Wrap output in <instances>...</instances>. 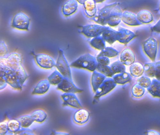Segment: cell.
Listing matches in <instances>:
<instances>
[{
    "instance_id": "35",
    "label": "cell",
    "mask_w": 160,
    "mask_h": 135,
    "mask_svg": "<svg viewBox=\"0 0 160 135\" xmlns=\"http://www.w3.org/2000/svg\"><path fill=\"white\" fill-rule=\"evenodd\" d=\"M145 92V88L139 85L138 83L134 84L132 87V95L135 97H141L144 95Z\"/></svg>"
},
{
    "instance_id": "44",
    "label": "cell",
    "mask_w": 160,
    "mask_h": 135,
    "mask_svg": "<svg viewBox=\"0 0 160 135\" xmlns=\"http://www.w3.org/2000/svg\"><path fill=\"white\" fill-rule=\"evenodd\" d=\"M152 31L160 32V19L158 22L151 28Z\"/></svg>"
},
{
    "instance_id": "27",
    "label": "cell",
    "mask_w": 160,
    "mask_h": 135,
    "mask_svg": "<svg viewBox=\"0 0 160 135\" xmlns=\"http://www.w3.org/2000/svg\"><path fill=\"white\" fill-rule=\"evenodd\" d=\"M90 44L94 48L101 51L106 48L105 41L101 36L92 38L90 41Z\"/></svg>"
},
{
    "instance_id": "19",
    "label": "cell",
    "mask_w": 160,
    "mask_h": 135,
    "mask_svg": "<svg viewBox=\"0 0 160 135\" xmlns=\"http://www.w3.org/2000/svg\"><path fill=\"white\" fill-rule=\"evenodd\" d=\"M50 82L48 80L44 79L39 82L32 92V95H42L48 92L50 88Z\"/></svg>"
},
{
    "instance_id": "16",
    "label": "cell",
    "mask_w": 160,
    "mask_h": 135,
    "mask_svg": "<svg viewBox=\"0 0 160 135\" xmlns=\"http://www.w3.org/2000/svg\"><path fill=\"white\" fill-rule=\"evenodd\" d=\"M120 61L125 65H130L134 63L135 56L133 51L130 48L124 49L121 53Z\"/></svg>"
},
{
    "instance_id": "39",
    "label": "cell",
    "mask_w": 160,
    "mask_h": 135,
    "mask_svg": "<svg viewBox=\"0 0 160 135\" xmlns=\"http://www.w3.org/2000/svg\"><path fill=\"white\" fill-rule=\"evenodd\" d=\"M8 46L4 41H1L0 44V56L3 57L8 52Z\"/></svg>"
},
{
    "instance_id": "2",
    "label": "cell",
    "mask_w": 160,
    "mask_h": 135,
    "mask_svg": "<svg viewBox=\"0 0 160 135\" xmlns=\"http://www.w3.org/2000/svg\"><path fill=\"white\" fill-rule=\"evenodd\" d=\"M1 75L4 77L7 83L14 89L22 90L23 84L14 71L11 69L5 63L3 57L0 58Z\"/></svg>"
},
{
    "instance_id": "13",
    "label": "cell",
    "mask_w": 160,
    "mask_h": 135,
    "mask_svg": "<svg viewBox=\"0 0 160 135\" xmlns=\"http://www.w3.org/2000/svg\"><path fill=\"white\" fill-rule=\"evenodd\" d=\"M122 13V10L118 5L111 11L108 24L110 26H116L118 25L121 21Z\"/></svg>"
},
{
    "instance_id": "3",
    "label": "cell",
    "mask_w": 160,
    "mask_h": 135,
    "mask_svg": "<svg viewBox=\"0 0 160 135\" xmlns=\"http://www.w3.org/2000/svg\"><path fill=\"white\" fill-rule=\"evenodd\" d=\"M98 64L96 58L88 53L78 57L70 64V66L76 68H83L93 72L97 69Z\"/></svg>"
},
{
    "instance_id": "37",
    "label": "cell",
    "mask_w": 160,
    "mask_h": 135,
    "mask_svg": "<svg viewBox=\"0 0 160 135\" xmlns=\"http://www.w3.org/2000/svg\"><path fill=\"white\" fill-rule=\"evenodd\" d=\"M151 82L149 77L148 76H142L139 77L137 80V83L144 88H148Z\"/></svg>"
},
{
    "instance_id": "38",
    "label": "cell",
    "mask_w": 160,
    "mask_h": 135,
    "mask_svg": "<svg viewBox=\"0 0 160 135\" xmlns=\"http://www.w3.org/2000/svg\"><path fill=\"white\" fill-rule=\"evenodd\" d=\"M96 59H97L98 63L100 64L108 65L110 63L109 58L105 55H102V54H98L96 57Z\"/></svg>"
},
{
    "instance_id": "14",
    "label": "cell",
    "mask_w": 160,
    "mask_h": 135,
    "mask_svg": "<svg viewBox=\"0 0 160 135\" xmlns=\"http://www.w3.org/2000/svg\"><path fill=\"white\" fill-rule=\"evenodd\" d=\"M136 36L134 32L125 29L119 28L118 31V41L122 44H126Z\"/></svg>"
},
{
    "instance_id": "17",
    "label": "cell",
    "mask_w": 160,
    "mask_h": 135,
    "mask_svg": "<svg viewBox=\"0 0 160 135\" xmlns=\"http://www.w3.org/2000/svg\"><path fill=\"white\" fill-rule=\"evenodd\" d=\"M122 20L130 26H138L142 24L138 19L137 15L130 11H125L123 12Z\"/></svg>"
},
{
    "instance_id": "18",
    "label": "cell",
    "mask_w": 160,
    "mask_h": 135,
    "mask_svg": "<svg viewBox=\"0 0 160 135\" xmlns=\"http://www.w3.org/2000/svg\"><path fill=\"white\" fill-rule=\"evenodd\" d=\"M106 78V77L99 71L95 70L92 72L91 82L92 87L94 92H95L97 91V89L103 82Z\"/></svg>"
},
{
    "instance_id": "9",
    "label": "cell",
    "mask_w": 160,
    "mask_h": 135,
    "mask_svg": "<svg viewBox=\"0 0 160 135\" xmlns=\"http://www.w3.org/2000/svg\"><path fill=\"white\" fill-rule=\"evenodd\" d=\"M144 51L147 56L154 62L157 55L158 49V41L153 37H149L145 40L143 43Z\"/></svg>"
},
{
    "instance_id": "43",
    "label": "cell",
    "mask_w": 160,
    "mask_h": 135,
    "mask_svg": "<svg viewBox=\"0 0 160 135\" xmlns=\"http://www.w3.org/2000/svg\"><path fill=\"white\" fill-rule=\"evenodd\" d=\"M8 84L5 78L2 75L0 76V90L4 89Z\"/></svg>"
},
{
    "instance_id": "10",
    "label": "cell",
    "mask_w": 160,
    "mask_h": 135,
    "mask_svg": "<svg viewBox=\"0 0 160 135\" xmlns=\"http://www.w3.org/2000/svg\"><path fill=\"white\" fill-rule=\"evenodd\" d=\"M35 62L38 66L44 69H51L56 67V62L55 60L50 55L46 53L33 54Z\"/></svg>"
},
{
    "instance_id": "42",
    "label": "cell",
    "mask_w": 160,
    "mask_h": 135,
    "mask_svg": "<svg viewBox=\"0 0 160 135\" xmlns=\"http://www.w3.org/2000/svg\"><path fill=\"white\" fill-rule=\"evenodd\" d=\"M155 77L156 79L160 81V61L155 63Z\"/></svg>"
},
{
    "instance_id": "12",
    "label": "cell",
    "mask_w": 160,
    "mask_h": 135,
    "mask_svg": "<svg viewBox=\"0 0 160 135\" xmlns=\"http://www.w3.org/2000/svg\"><path fill=\"white\" fill-rule=\"evenodd\" d=\"M63 100L62 106H70L77 109L82 108V104L79 101L75 93H64L61 96Z\"/></svg>"
},
{
    "instance_id": "45",
    "label": "cell",
    "mask_w": 160,
    "mask_h": 135,
    "mask_svg": "<svg viewBox=\"0 0 160 135\" xmlns=\"http://www.w3.org/2000/svg\"><path fill=\"white\" fill-rule=\"evenodd\" d=\"M148 135H160V133L155 130H150L148 131Z\"/></svg>"
},
{
    "instance_id": "6",
    "label": "cell",
    "mask_w": 160,
    "mask_h": 135,
    "mask_svg": "<svg viewBox=\"0 0 160 135\" xmlns=\"http://www.w3.org/2000/svg\"><path fill=\"white\" fill-rule=\"evenodd\" d=\"M30 22L29 17L23 12L18 13L13 18L12 26L18 30L29 31Z\"/></svg>"
},
{
    "instance_id": "7",
    "label": "cell",
    "mask_w": 160,
    "mask_h": 135,
    "mask_svg": "<svg viewBox=\"0 0 160 135\" xmlns=\"http://www.w3.org/2000/svg\"><path fill=\"white\" fill-rule=\"evenodd\" d=\"M117 83L114 81L113 79L108 78H106L103 82L100 85V87L95 92L93 103H96L98 102L99 98L111 92L116 87Z\"/></svg>"
},
{
    "instance_id": "25",
    "label": "cell",
    "mask_w": 160,
    "mask_h": 135,
    "mask_svg": "<svg viewBox=\"0 0 160 135\" xmlns=\"http://www.w3.org/2000/svg\"><path fill=\"white\" fill-rule=\"evenodd\" d=\"M113 79L116 83L120 84H123L129 82L132 80V77L130 74L127 72L118 73L114 75Z\"/></svg>"
},
{
    "instance_id": "1",
    "label": "cell",
    "mask_w": 160,
    "mask_h": 135,
    "mask_svg": "<svg viewBox=\"0 0 160 135\" xmlns=\"http://www.w3.org/2000/svg\"><path fill=\"white\" fill-rule=\"evenodd\" d=\"M4 62L7 66L17 74L18 78L24 84L28 75L22 65V57L21 54L17 52L10 54L7 58H4Z\"/></svg>"
},
{
    "instance_id": "24",
    "label": "cell",
    "mask_w": 160,
    "mask_h": 135,
    "mask_svg": "<svg viewBox=\"0 0 160 135\" xmlns=\"http://www.w3.org/2000/svg\"><path fill=\"white\" fill-rule=\"evenodd\" d=\"M138 19L141 23H150L153 21V16L149 10H141L137 15Z\"/></svg>"
},
{
    "instance_id": "4",
    "label": "cell",
    "mask_w": 160,
    "mask_h": 135,
    "mask_svg": "<svg viewBox=\"0 0 160 135\" xmlns=\"http://www.w3.org/2000/svg\"><path fill=\"white\" fill-rule=\"evenodd\" d=\"M56 67L64 78L72 80L71 66L68 63L64 52L61 49H59L58 55L56 62Z\"/></svg>"
},
{
    "instance_id": "28",
    "label": "cell",
    "mask_w": 160,
    "mask_h": 135,
    "mask_svg": "<svg viewBox=\"0 0 160 135\" xmlns=\"http://www.w3.org/2000/svg\"><path fill=\"white\" fill-rule=\"evenodd\" d=\"M63 78L64 77L59 71L55 70L50 76H48V80L50 84L56 85L59 84Z\"/></svg>"
},
{
    "instance_id": "5",
    "label": "cell",
    "mask_w": 160,
    "mask_h": 135,
    "mask_svg": "<svg viewBox=\"0 0 160 135\" xmlns=\"http://www.w3.org/2000/svg\"><path fill=\"white\" fill-rule=\"evenodd\" d=\"M118 2H115L105 6L92 18V20L100 25L103 26L108 24V22L111 11L115 7L118 5Z\"/></svg>"
},
{
    "instance_id": "26",
    "label": "cell",
    "mask_w": 160,
    "mask_h": 135,
    "mask_svg": "<svg viewBox=\"0 0 160 135\" xmlns=\"http://www.w3.org/2000/svg\"><path fill=\"white\" fill-rule=\"evenodd\" d=\"M130 71L132 76L139 78L144 73V67L139 62H134L130 66Z\"/></svg>"
},
{
    "instance_id": "31",
    "label": "cell",
    "mask_w": 160,
    "mask_h": 135,
    "mask_svg": "<svg viewBox=\"0 0 160 135\" xmlns=\"http://www.w3.org/2000/svg\"><path fill=\"white\" fill-rule=\"evenodd\" d=\"M97 71L104 75L106 77H112L115 75L111 67L108 65H103L98 63L97 67Z\"/></svg>"
},
{
    "instance_id": "11",
    "label": "cell",
    "mask_w": 160,
    "mask_h": 135,
    "mask_svg": "<svg viewBox=\"0 0 160 135\" xmlns=\"http://www.w3.org/2000/svg\"><path fill=\"white\" fill-rule=\"evenodd\" d=\"M57 89L65 93H76L83 92V89L78 88L74 84L72 80L65 78H64L62 81L58 84Z\"/></svg>"
},
{
    "instance_id": "34",
    "label": "cell",
    "mask_w": 160,
    "mask_h": 135,
    "mask_svg": "<svg viewBox=\"0 0 160 135\" xmlns=\"http://www.w3.org/2000/svg\"><path fill=\"white\" fill-rule=\"evenodd\" d=\"M111 68L114 74L122 73L125 71V66L120 61H116L111 64Z\"/></svg>"
},
{
    "instance_id": "20",
    "label": "cell",
    "mask_w": 160,
    "mask_h": 135,
    "mask_svg": "<svg viewBox=\"0 0 160 135\" xmlns=\"http://www.w3.org/2000/svg\"><path fill=\"white\" fill-rule=\"evenodd\" d=\"M90 114L87 110L81 108L74 114V121L76 123L83 124L88 122L89 119Z\"/></svg>"
},
{
    "instance_id": "23",
    "label": "cell",
    "mask_w": 160,
    "mask_h": 135,
    "mask_svg": "<svg viewBox=\"0 0 160 135\" xmlns=\"http://www.w3.org/2000/svg\"><path fill=\"white\" fill-rule=\"evenodd\" d=\"M147 90L153 97L160 98V81L157 79L152 80Z\"/></svg>"
},
{
    "instance_id": "30",
    "label": "cell",
    "mask_w": 160,
    "mask_h": 135,
    "mask_svg": "<svg viewBox=\"0 0 160 135\" xmlns=\"http://www.w3.org/2000/svg\"><path fill=\"white\" fill-rule=\"evenodd\" d=\"M8 129L10 134H15V133L21 129V124L18 120H11L8 122Z\"/></svg>"
},
{
    "instance_id": "29",
    "label": "cell",
    "mask_w": 160,
    "mask_h": 135,
    "mask_svg": "<svg viewBox=\"0 0 160 135\" xmlns=\"http://www.w3.org/2000/svg\"><path fill=\"white\" fill-rule=\"evenodd\" d=\"M31 116L34 122L42 123L44 122L47 118L48 115L46 112L43 110H37L31 113Z\"/></svg>"
},
{
    "instance_id": "46",
    "label": "cell",
    "mask_w": 160,
    "mask_h": 135,
    "mask_svg": "<svg viewBox=\"0 0 160 135\" xmlns=\"http://www.w3.org/2000/svg\"><path fill=\"white\" fill-rule=\"evenodd\" d=\"M51 134H54V135H67L69 134L68 133H65V132H56V131H53Z\"/></svg>"
},
{
    "instance_id": "32",
    "label": "cell",
    "mask_w": 160,
    "mask_h": 135,
    "mask_svg": "<svg viewBox=\"0 0 160 135\" xmlns=\"http://www.w3.org/2000/svg\"><path fill=\"white\" fill-rule=\"evenodd\" d=\"M144 68L146 76L149 78H153L155 77V63H145L144 66Z\"/></svg>"
},
{
    "instance_id": "48",
    "label": "cell",
    "mask_w": 160,
    "mask_h": 135,
    "mask_svg": "<svg viewBox=\"0 0 160 135\" xmlns=\"http://www.w3.org/2000/svg\"><path fill=\"white\" fill-rule=\"evenodd\" d=\"M104 1H95V2L96 3H99V2H103Z\"/></svg>"
},
{
    "instance_id": "8",
    "label": "cell",
    "mask_w": 160,
    "mask_h": 135,
    "mask_svg": "<svg viewBox=\"0 0 160 135\" xmlns=\"http://www.w3.org/2000/svg\"><path fill=\"white\" fill-rule=\"evenodd\" d=\"M105 27L100 24H87L80 26V32L87 37L93 38L102 35Z\"/></svg>"
},
{
    "instance_id": "15",
    "label": "cell",
    "mask_w": 160,
    "mask_h": 135,
    "mask_svg": "<svg viewBox=\"0 0 160 135\" xmlns=\"http://www.w3.org/2000/svg\"><path fill=\"white\" fill-rule=\"evenodd\" d=\"M78 2L75 0L66 1L62 5V12L64 16L68 17L76 12L78 7Z\"/></svg>"
},
{
    "instance_id": "41",
    "label": "cell",
    "mask_w": 160,
    "mask_h": 135,
    "mask_svg": "<svg viewBox=\"0 0 160 135\" xmlns=\"http://www.w3.org/2000/svg\"><path fill=\"white\" fill-rule=\"evenodd\" d=\"M33 134H34V133L32 130L28 128H21L20 130L15 133V135H33Z\"/></svg>"
},
{
    "instance_id": "22",
    "label": "cell",
    "mask_w": 160,
    "mask_h": 135,
    "mask_svg": "<svg viewBox=\"0 0 160 135\" xmlns=\"http://www.w3.org/2000/svg\"><path fill=\"white\" fill-rule=\"evenodd\" d=\"M83 5L85 13L88 17L93 18L97 14V8L95 1L87 0L85 1Z\"/></svg>"
},
{
    "instance_id": "36",
    "label": "cell",
    "mask_w": 160,
    "mask_h": 135,
    "mask_svg": "<svg viewBox=\"0 0 160 135\" xmlns=\"http://www.w3.org/2000/svg\"><path fill=\"white\" fill-rule=\"evenodd\" d=\"M99 54L105 55L109 58L117 56L119 54V51L111 47H106L102 50L101 51Z\"/></svg>"
},
{
    "instance_id": "21",
    "label": "cell",
    "mask_w": 160,
    "mask_h": 135,
    "mask_svg": "<svg viewBox=\"0 0 160 135\" xmlns=\"http://www.w3.org/2000/svg\"><path fill=\"white\" fill-rule=\"evenodd\" d=\"M102 36L105 41L112 44L118 40V31H115L109 26H106Z\"/></svg>"
},
{
    "instance_id": "47",
    "label": "cell",
    "mask_w": 160,
    "mask_h": 135,
    "mask_svg": "<svg viewBox=\"0 0 160 135\" xmlns=\"http://www.w3.org/2000/svg\"><path fill=\"white\" fill-rule=\"evenodd\" d=\"M78 3H80L81 4H84L85 1H77Z\"/></svg>"
},
{
    "instance_id": "40",
    "label": "cell",
    "mask_w": 160,
    "mask_h": 135,
    "mask_svg": "<svg viewBox=\"0 0 160 135\" xmlns=\"http://www.w3.org/2000/svg\"><path fill=\"white\" fill-rule=\"evenodd\" d=\"M9 132L8 122H2L0 123V135H3L7 134Z\"/></svg>"
},
{
    "instance_id": "33",
    "label": "cell",
    "mask_w": 160,
    "mask_h": 135,
    "mask_svg": "<svg viewBox=\"0 0 160 135\" xmlns=\"http://www.w3.org/2000/svg\"><path fill=\"white\" fill-rule=\"evenodd\" d=\"M21 124L22 128H28L34 122L31 115H26L21 116L18 119Z\"/></svg>"
}]
</instances>
